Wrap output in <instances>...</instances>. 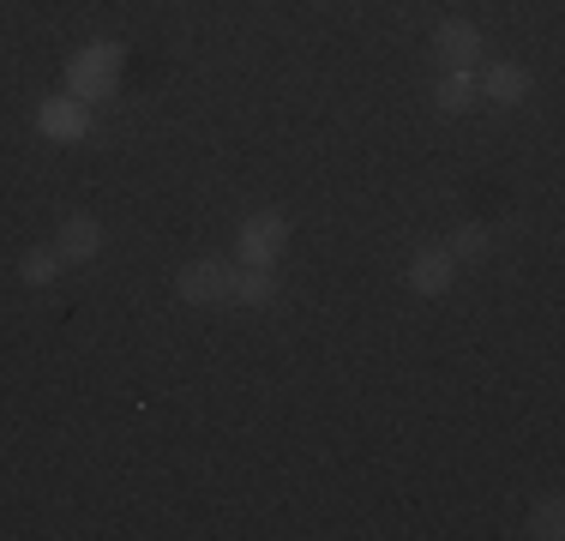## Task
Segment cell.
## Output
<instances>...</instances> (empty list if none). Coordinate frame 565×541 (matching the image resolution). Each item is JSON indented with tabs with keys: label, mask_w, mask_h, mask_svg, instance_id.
Segmentation results:
<instances>
[{
	"label": "cell",
	"mask_w": 565,
	"mask_h": 541,
	"mask_svg": "<svg viewBox=\"0 0 565 541\" xmlns=\"http://www.w3.org/2000/svg\"><path fill=\"white\" fill-rule=\"evenodd\" d=\"M115 78H120V49H115V43H90V49L78 54L73 66H66V91H73L78 103L109 97V91H115Z\"/></svg>",
	"instance_id": "1"
},
{
	"label": "cell",
	"mask_w": 565,
	"mask_h": 541,
	"mask_svg": "<svg viewBox=\"0 0 565 541\" xmlns=\"http://www.w3.org/2000/svg\"><path fill=\"white\" fill-rule=\"evenodd\" d=\"M282 247H289V216L259 211L241 223V265H271Z\"/></svg>",
	"instance_id": "2"
},
{
	"label": "cell",
	"mask_w": 565,
	"mask_h": 541,
	"mask_svg": "<svg viewBox=\"0 0 565 541\" xmlns=\"http://www.w3.org/2000/svg\"><path fill=\"white\" fill-rule=\"evenodd\" d=\"M228 283H235V265L223 259H193L174 277V289L186 295V301H228Z\"/></svg>",
	"instance_id": "3"
},
{
	"label": "cell",
	"mask_w": 565,
	"mask_h": 541,
	"mask_svg": "<svg viewBox=\"0 0 565 541\" xmlns=\"http://www.w3.org/2000/svg\"><path fill=\"white\" fill-rule=\"evenodd\" d=\"M476 97H488V103H523L530 97V66H518V61H493V66H481V78H476Z\"/></svg>",
	"instance_id": "4"
},
{
	"label": "cell",
	"mask_w": 565,
	"mask_h": 541,
	"mask_svg": "<svg viewBox=\"0 0 565 541\" xmlns=\"http://www.w3.org/2000/svg\"><path fill=\"white\" fill-rule=\"evenodd\" d=\"M97 247H103V223H97V216H66V223H61V235H55L61 265H85V259H97Z\"/></svg>",
	"instance_id": "5"
},
{
	"label": "cell",
	"mask_w": 565,
	"mask_h": 541,
	"mask_svg": "<svg viewBox=\"0 0 565 541\" xmlns=\"http://www.w3.org/2000/svg\"><path fill=\"white\" fill-rule=\"evenodd\" d=\"M434 49L446 54V61L457 66V73H469V66L481 61V31H476L469 19H446V24L434 31Z\"/></svg>",
	"instance_id": "6"
},
{
	"label": "cell",
	"mask_w": 565,
	"mask_h": 541,
	"mask_svg": "<svg viewBox=\"0 0 565 541\" xmlns=\"http://www.w3.org/2000/svg\"><path fill=\"white\" fill-rule=\"evenodd\" d=\"M36 127H43L49 139H85L90 115H85V103H78V97H49L43 108H36Z\"/></svg>",
	"instance_id": "7"
},
{
	"label": "cell",
	"mask_w": 565,
	"mask_h": 541,
	"mask_svg": "<svg viewBox=\"0 0 565 541\" xmlns=\"http://www.w3.org/2000/svg\"><path fill=\"white\" fill-rule=\"evenodd\" d=\"M451 253L446 247H422V253H415V259H409V289L415 295H446L451 289Z\"/></svg>",
	"instance_id": "8"
},
{
	"label": "cell",
	"mask_w": 565,
	"mask_h": 541,
	"mask_svg": "<svg viewBox=\"0 0 565 541\" xmlns=\"http://www.w3.org/2000/svg\"><path fill=\"white\" fill-rule=\"evenodd\" d=\"M271 295H277V283H271V270H265V265L235 270V283H228V301H241V307H265Z\"/></svg>",
	"instance_id": "9"
},
{
	"label": "cell",
	"mask_w": 565,
	"mask_h": 541,
	"mask_svg": "<svg viewBox=\"0 0 565 541\" xmlns=\"http://www.w3.org/2000/svg\"><path fill=\"white\" fill-rule=\"evenodd\" d=\"M469 103H476V73H457V66H451V73L434 85V108H439V115H463Z\"/></svg>",
	"instance_id": "10"
},
{
	"label": "cell",
	"mask_w": 565,
	"mask_h": 541,
	"mask_svg": "<svg viewBox=\"0 0 565 541\" xmlns=\"http://www.w3.org/2000/svg\"><path fill=\"white\" fill-rule=\"evenodd\" d=\"M19 277L36 283V289H43V283H55V277H61V253H55V247H31V253L19 259Z\"/></svg>",
	"instance_id": "11"
},
{
	"label": "cell",
	"mask_w": 565,
	"mask_h": 541,
	"mask_svg": "<svg viewBox=\"0 0 565 541\" xmlns=\"http://www.w3.org/2000/svg\"><path fill=\"white\" fill-rule=\"evenodd\" d=\"M530 535H542V541L565 535V506H559V494H547L542 506H535V518H530Z\"/></svg>",
	"instance_id": "12"
},
{
	"label": "cell",
	"mask_w": 565,
	"mask_h": 541,
	"mask_svg": "<svg viewBox=\"0 0 565 541\" xmlns=\"http://www.w3.org/2000/svg\"><path fill=\"white\" fill-rule=\"evenodd\" d=\"M493 241H488V229L481 223H469V229H457V241H451V259H481Z\"/></svg>",
	"instance_id": "13"
}]
</instances>
